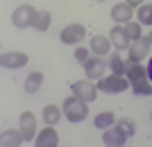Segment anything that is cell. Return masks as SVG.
Here are the masks:
<instances>
[{
    "label": "cell",
    "instance_id": "cell-10",
    "mask_svg": "<svg viewBox=\"0 0 152 147\" xmlns=\"http://www.w3.org/2000/svg\"><path fill=\"white\" fill-rule=\"evenodd\" d=\"M27 54L25 52H2V57H0V64L5 66V68H20V66L27 64Z\"/></svg>",
    "mask_w": 152,
    "mask_h": 147
},
{
    "label": "cell",
    "instance_id": "cell-28",
    "mask_svg": "<svg viewBox=\"0 0 152 147\" xmlns=\"http://www.w3.org/2000/svg\"><path fill=\"white\" fill-rule=\"evenodd\" d=\"M100 2H104V0H100Z\"/></svg>",
    "mask_w": 152,
    "mask_h": 147
},
{
    "label": "cell",
    "instance_id": "cell-17",
    "mask_svg": "<svg viewBox=\"0 0 152 147\" xmlns=\"http://www.w3.org/2000/svg\"><path fill=\"white\" fill-rule=\"evenodd\" d=\"M43 120L45 125H57L59 120H61V106H57V104H45L43 106Z\"/></svg>",
    "mask_w": 152,
    "mask_h": 147
},
{
    "label": "cell",
    "instance_id": "cell-23",
    "mask_svg": "<svg viewBox=\"0 0 152 147\" xmlns=\"http://www.w3.org/2000/svg\"><path fill=\"white\" fill-rule=\"evenodd\" d=\"M134 93H139V95H150L152 93V84L148 82V79H141V82H134L132 84Z\"/></svg>",
    "mask_w": 152,
    "mask_h": 147
},
{
    "label": "cell",
    "instance_id": "cell-18",
    "mask_svg": "<svg viewBox=\"0 0 152 147\" xmlns=\"http://www.w3.org/2000/svg\"><path fill=\"white\" fill-rule=\"evenodd\" d=\"M41 84H43V72L34 70V72H30L27 79H25V91L27 93H37V91L41 88Z\"/></svg>",
    "mask_w": 152,
    "mask_h": 147
},
{
    "label": "cell",
    "instance_id": "cell-27",
    "mask_svg": "<svg viewBox=\"0 0 152 147\" xmlns=\"http://www.w3.org/2000/svg\"><path fill=\"white\" fill-rule=\"evenodd\" d=\"M125 2H129V5H132V7H136V5H143V0H125Z\"/></svg>",
    "mask_w": 152,
    "mask_h": 147
},
{
    "label": "cell",
    "instance_id": "cell-21",
    "mask_svg": "<svg viewBox=\"0 0 152 147\" xmlns=\"http://www.w3.org/2000/svg\"><path fill=\"white\" fill-rule=\"evenodd\" d=\"M109 68H111V72H116V75H125L127 72V61H123L118 54H111V57H109Z\"/></svg>",
    "mask_w": 152,
    "mask_h": 147
},
{
    "label": "cell",
    "instance_id": "cell-4",
    "mask_svg": "<svg viewBox=\"0 0 152 147\" xmlns=\"http://www.w3.org/2000/svg\"><path fill=\"white\" fill-rule=\"evenodd\" d=\"M150 45H152L150 36H141V38H136V41H132L127 61H132V64H141V61L148 57V52H150Z\"/></svg>",
    "mask_w": 152,
    "mask_h": 147
},
{
    "label": "cell",
    "instance_id": "cell-1",
    "mask_svg": "<svg viewBox=\"0 0 152 147\" xmlns=\"http://www.w3.org/2000/svg\"><path fill=\"white\" fill-rule=\"evenodd\" d=\"M89 102H84L82 97H77V95H70L64 100V115L68 118L70 122H82L86 115H89V106H86Z\"/></svg>",
    "mask_w": 152,
    "mask_h": 147
},
{
    "label": "cell",
    "instance_id": "cell-6",
    "mask_svg": "<svg viewBox=\"0 0 152 147\" xmlns=\"http://www.w3.org/2000/svg\"><path fill=\"white\" fill-rule=\"evenodd\" d=\"M84 36H86V30H84V25H80V23L66 25V27L61 30V34H59V38H61L64 43H70V45L80 43V41H82Z\"/></svg>",
    "mask_w": 152,
    "mask_h": 147
},
{
    "label": "cell",
    "instance_id": "cell-14",
    "mask_svg": "<svg viewBox=\"0 0 152 147\" xmlns=\"http://www.w3.org/2000/svg\"><path fill=\"white\" fill-rule=\"evenodd\" d=\"M109 48H111V41H109L107 36L98 34V36L91 38V52H93V54H98V57H102V54H109Z\"/></svg>",
    "mask_w": 152,
    "mask_h": 147
},
{
    "label": "cell",
    "instance_id": "cell-22",
    "mask_svg": "<svg viewBox=\"0 0 152 147\" xmlns=\"http://www.w3.org/2000/svg\"><path fill=\"white\" fill-rule=\"evenodd\" d=\"M136 18H139L141 25H150L152 27V5H141L139 12H136Z\"/></svg>",
    "mask_w": 152,
    "mask_h": 147
},
{
    "label": "cell",
    "instance_id": "cell-24",
    "mask_svg": "<svg viewBox=\"0 0 152 147\" xmlns=\"http://www.w3.org/2000/svg\"><path fill=\"white\" fill-rule=\"evenodd\" d=\"M125 32L127 36H129V41H136V38H141V23H134V20H129L125 25Z\"/></svg>",
    "mask_w": 152,
    "mask_h": 147
},
{
    "label": "cell",
    "instance_id": "cell-5",
    "mask_svg": "<svg viewBox=\"0 0 152 147\" xmlns=\"http://www.w3.org/2000/svg\"><path fill=\"white\" fill-rule=\"evenodd\" d=\"M70 91H73V95L82 97L84 102H93L95 97H98V86H93L89 79H82V82H73Z\"/></svg>",
    "mask_w": 152,
    "mask_h": 147
},
{
    "label": "cell",
    "instance_id": "cell-15",
    "mask_svg": "<svg viewBox=\"0 0 152 147\" xmlns=\"http://www.w3.org/2000/svg\"><path fill=\"white\" fill-rule=\"evenodd\" d=\"M125 75H127V79H129V84L141 82V79H148V70L141 64H132V61H127V72Z\"/></svg>",
    "mask_w": 152,
    "mask_h": 147
},
{
    "label": "cell",
    "instance_id": "cell-16",
    "mask_svg": "<svg viewBox=\"0 0 152 147\" xmlns=\"http://www.w3.org/2000/svg\"><path fill=\"white\" fill-rule=\"evenodd\" d=\"M2 145H12V147H16V145H23V140H25V136H23V131L20 129H7V131H2Z\"/></svg>",
    "mask_w": 152,
    "mask_h": 147
},
{
    "label": "cell",
    "instance_id": "cell-13",
    "mask_svg": "<svg viewBox=\"0 0 152 147\" xmlns=\"http://www.w3.org/2000/svg\"><path fill=\"white\" fill-rule=\"evenodd\" d=\"M84 68H86V75L91 77V79H100L102 72H104V61H102V57H91L86 64H84Z\"/></svg>",
    "mask_w": 152,
    "mask_h": 147
},
{
    "label": "cell",
    "instance_id": "cell-9",
    "mask_svg": "<svg viewBox=\"0 0 152 147\" xmlns=\"http://www.w3.org/2000/svg\"><path fill=\"white\" fill-rule=\"evenodd\" d=\"M109 36H111V43L116 45V50H129L132 41H129V36H127L125 27L114 25V27H111V32H109Z\"/></svg>",
    "mask_w": 152,
    "mask_h": 147
},
{
    "label": "cell",
    "instance_id": "cell-11",
    "mask_svg": "<svg viewBox=\"0 0 152 147\" xmlns=\"http://www.w3.org/2000/svg\"><path fill=\"white\" fill-rule=\"evenodd\" d=\"M37 145H39V147H57V145H59V134H57V129L52 127V125H48V127H45L43 131L37 136Z\"/></svg>",
    "mask_w": 152,
    "mask_h": 147
},
{
    "label": "cell",
    "instance_id": "cell-25",
    "mask_svg": "<svg viewBox=\"0 0 152 147\" xmlns=\"http://www.w3.org/2000/svg\"><path fill=\"white\" fill-rule=\"evenodd\" d=\"M118 127H121L123 131H125V134H127V138L136 134V125H134V122L129 120V118H121V120H118Z\"/></svg>",
    "mask_w": 152,
    "mask_h": 147
},
{
    "label": "cell",
    "instance_id": "cell-26",
    "mask_svg": "<svg viewBox=\"0 0 152 147\" xmlns=\"http://www.w3.org/2000/svg\"><path fill=\"white\" fill-rule=\"evenodd\" d=\"M75 59L80 61V64H86V61L91 59V52L86 50V48H77L75 50Z\"/></svg>",
    "mask_w": 152,
    "mask_h": 147
},
{
    "label": "cell",
    "instance_id": "cell-2",
    "mask_svg": "<svg viewBox=\"0 0 152 147\" xmlns=\"http://www.w3.org/2000/svg\"><path fill=\"white\" fill-rule=\"evenodd\" d=\"M127 88H129V79L123 75H116V72L98 79V91H102V93H123Z\"/></svg>",
    "mask_w": 152,
    "mask_h": 147
},
{
    "label": "cell",
    "instance_id": "cell-20",
    "mask_svg": "<svg viewBox=\"0 0 152 147\" xmlns=\"http://www.w3.org/2000/svg\"><path fill=\"white\" fill-rule=\"evenodd\" d=\"M50 23H52L50 12H39V14H37V20H34V30H39V32H45V30L50 27Z\"/></svg>",
    "mask_w": 152,
    "mask_h": 147
},
{
    "label": "cell",
    "instance_id": "cell-8",
    "mask_svg": "<svg viewBox=\"0 0 152 147\" xmlns=\"http://www.w3.org/2000/svg\"><path fill=\"white\" fill-rule=\"evenodd\" d=\"M111 18L116 20V25H127L129 20L134 18V7L129 5V2H118V5L111 9Z\"/></svg>",
    "mask_w": 152,
    "mask_h": 147
},
{
    "label": "cell",
    "instance_id": "cell-7",
    "mask_svg": "<svg viewBox=\"0 0 152 147\" xmlns=\"http://www.w3.org/2000/svg\"><path fill=\"white\" fill-rule=\"evenodd\" d=\"M20 131L25 136V140H37V115L32 111H25L20 113Z\"/></svg>",
    "mask_w": 152,
    "mask_h": 147
},
{
    "label": "cell",
    "instance_id": "cell-19",
    "mask_svg": "<svg viewBox=\"0 0 152 147\" xmlns=\"http://www.w3.org/2000/svg\"><path fill=\"white\" fill-rule=\"evenodd\" d=\"M93 125H95L98 129H109V127H114V125H116V115L111 113V111H104V113L95 115Z\"/></svg>",
    "mask_w": 152,
    "mask_h": 147
},
{
    "label": "cell",
    "instance_id": "cell-3",
    "mask_svg": "<svg viewBox=\"0 0 152 147\" xmlns=\"http://www.w3.org/2000/svg\"><path fill=\"white\" fill-rule=\"evenodd\" d=\"M37 9L32 5H20L14 9L12 14V23L16 27H34V20H37Z\"/></svg>",
    "mask_w": 152,
    "mask_h": 147
},
{
    "label": "cell",
    "instance_id": "cell-12",
    "mask_svg": "<svg viewBox=\"0 0 152 147\" xmlns=\"http://www.w3.org/2000/svg\"><path fill=\"white\" fill-rule=\"evenodd\" d=\"M102 140H104V145H123V143L127 140V134L123 131L121 127H118V125H114V127L104 129Z\"/></svg>",
    "mask_w": 152,
    "mask_h": 147
}]
</instances>
